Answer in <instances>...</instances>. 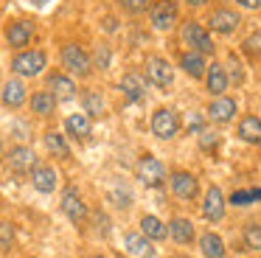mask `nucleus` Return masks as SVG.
<instances>
[{
	"mask_svg": "<svg viewBox=\"0 0 261 258\" xmlns=\"http://www.w3.org/2000/svg\"><path fill=\"white\" fill-rule=\"evenodd\" d=\"M180 39L182 45H188V50H197V54L208 56V59H216V42H214V34L205 22L199 20H182L180 22Z\"/></svg>",
	"mask_w": 261,
	"mask_h": 258,
	"instance_id": "obj_1",
	"label": "nucleus"
},
{
	"mask_svg": "<svg viewBox=\"0 0 261 258\" xmlns=\"http://www.w3.org/2000/svg\"><path fill=\"white\" fill-rule=\"evenodd\" d=\"M59 62H62V70L70 73L73 79H90L93 76V56L85 45L79 42H65L59 50Z\"/></svg>",
	"mask_w": 261,
	"mask_h": 258,
	"instance_id": "obj_2",
	"label": "nucleus"
},
{
	"mask_svg": "<svg viewBox=\"0 0 261 258\" xmlns=\"http://www.w3.org/2000/svg\"><path fill=\"white\" fill-rule=\"evenodd\" d=\"M14 76L20 79H37L45 73L48 67V50L45 48H25V50H14L12 62H9Z\"/></svg>",
	"mask_w": 261,
	"mask_h": 258,
	"instance_id": "obj_3",
	"label": "nucleus"
},
{
	"mask_svg": "<svg viewBox=\"0 0 261 258\" xmlns=\"http://www.w3.org/2000/svg\"><path fill=\"white\" fill-rule=\"evenodd\" d=\"M149 25L160 34H171L180 25V3L177 0H154L149 9Z\"/></svg>",
	"mask_w": 261,
	"mask_h": 258,
	"instance_id": "obj_4",
	"label": "nucleus"
},
{
	"mask_svg": "<svg viewBox=\"0 0 261 258\" xmlns=\"http://www.w3.org/2000/svg\"><path fill=\"white\" fill-rule=\"evenodd\" d=\"M143 76H146V82L152 84V87L169 90L171 84H174V67H171V62L166 59V56L149 54L146 56V65H143Z\"/></svg>",
	"mask_w": 261,
	"mask_h": 258,
	"instance_id": "obj_5",
	"label": "nucleus"
},
{
	"mask_svg": "<svg viewBox=\"0 0 261 258\" xmlns=\"http://www.w3.org/2000/svg\"><path fill=\"white\" fill-rule=\"evenodd\" d=\"M34 37H37V25H34L31 20H25V17L9 20L6 28H3V39H6V45H9L12 50H25V48H31Z\"/></svg>",
	"mask_w": 261,
	"mask_h": 258,
	"instance_id": "obj_6",
	"label": "nucleus"
},
{
	"mask_svg": "<svg viewBox=\"0 0 261 258\" xmlns=\"http://www.w3.org/2000/svg\"><path fill=\"white\" fill-rule=\"evenodd\" d=\"M180 126H182V121H180V112L174 107H158L152 112V118H149V129L160 140H171L180 132Z\"/></svg>",
	"mask_w": 261,
	"mask_h": 258,
	"instance_id": "obj_7",
	"label": "nucleus"
},
{
	"mask_svg": "<svg viewBox=\"0 0 261 258\" xmlns=\"http://www.w3.org/2000/svg\"><path fill=\"white\" fill-rule=\"evenodd\" d=\"M208 28L214 34H219V37H230V34H236L239 28H242V14H239L236 9H230V6H216V9L208 11Z\"/></svg>",
	"mask_w": 261,
	"mask_h": 258,
	"instance_id": "obj_8",
	"label": "nucleus"
},
{
	"mask_svg": "<svg viewBox=\"0 0 261 258\" xmlns=\"http://www.w3.org/2000/svg\"><path fill=\"white\" fill-rule=\"evenodd\" d=\"M0 104L6 107V110H20V107L29 104V84H25V79L12 73L3 82V87H0Z\"/></svg>",
	"mask_w": 261,
	"mask_h": 258,
	"instance_id": "obj_9",
	"label": "nucleus"
},
{
	"mask_svg": "<svg viewBox=\"0 0 261 258\" xmlns=\"http://www.w3.org/2000/svg\"><path fill=\"white\" fill-rule=\"evenodd\" d=\"M59 208H62L65 216H68L73 224H79V227L87 222V205H85L82 191L76 188V185H68V188L62 191V196H59Z\"/></svg>",
	"mask_w": 261,
	"mask_h": 258,
	"instance_id": "obj_10",
	"label": "nucleus"
},
{
	"mask_svg": "<svg viewBox=\"0 0 261 258\" xmlns=\"http://www.w3.org/2000/svg\"><path fill=\"white\" fill-rule=\"evenodd\" d=\"M169 188H171V194H174L177 199L194 202L199 196V179H197V174L177 168V171H171V177H169Z\"/></svg>",
	"mask_w": 261,
	"mask_h": 258,
	"instance_id": "obj_11",
	"label": "nucleus"
},
{
	"mask_svg": "<svg viewBox=\"0 0 261 258\" xmlns=\"http://www.w3.org/2000/svg\"><path fill=\"white\" fill-rule=\"evenodd\" d=\"M135 177L141 179L143 185H149V188H158L166 179V168L154 154H143V157H138V163H135Z\"/></svg>",
	"mask_w": 261,
	"mask_h": 258,
	"instance_id": "obj_12",
	"label": "nucleus"
},
{
	"mask_svg": "<svg viewBox=\"0 0 261 258\" xmlns=\"http://www.w3.org/2000/svg\"><path fill=\"white\" fill-rule=\"evenodd\" d=\"M236 112H239V101L233 98V95H216V98H211L205 115H208L211 123L225 126V123H230L233 118H236Z\"/></svg>",
	"mask_w": 261,
	"mask_h": 258,
	"instance_id": "obj_13",
	"label": "nucleus"
},
{
	"mask_svg": "<svg viewBox=\"0 0 261 258\" xmlns=\"http://www.w3.org/2000/svg\"><path fill=\"white\" fill-rule=\"evenodd\" d=\"M45 87L51 90L59 101H73L76 95H79V84H76V79L70 76V73H65V70L48 73V76H45Z\"/></svg>",
	"mask_w": 261,
	"mask_h": 258,
	"instance_id": "obj_14",
	"label": "nucleus"
},
{
	"mask_svg": "<svg viewBox=\"0 0 261 258\" xmlns=\"http://www.w3.org/2000/svg\"><path fill=\"white\" fill-rule=\"evenodd\" d=\"M177 67H182L188 79L194 82H205V73H208V56L197 54V50H180L177 54Z\"/></svg>",
	"mask_w": 261,
	"mask_h": 258,
	"instance_id": "obj_15",
	"label": "nucleus"
},
{
	"mask_svg": "<svg viewBox=\"0 0 261 258\" xmlns=\"http://www.w3.org/2000/svg\"><path fill=\"white\" fill-rule=\"evenodd\" d=\"M227 87H230V79H227L225 62L211 59L208 62V73H205V90L211 93V98H216V95H225Z\"/></svg>",
	"mask_w": 261,
	"mask_h": 258,
	"instance_id": "obj_16",
	"label": "nucleus"
},
{
	"mask_svg": "<svg viewBox=\"0 0 261 258\" xmlns=\"http://www.w3.org/2000/svg\"><path fill=\"white\" fill-rule=\"evenodd\" d=\"M121 90H124V95H126V101H129V104H138V101L146 98L149 82H146V76H143V73L126 70L124 76H121Z\"/></svg>",
	"mask_w": 261,
	"mask_h": 258,
	"instance_id": "obj_17",
	"label": "nucleus"
},
{
	"mask_svg": "<svg viewBox=\"0 0 261 258\" xmlns=\"http://www.w3.org/2000/svg\"><path fill=\"white\" fill-rule=\"evenodd\" d=\"M29 107L37 118H54L57 115V107H59V98L48 87H42V90H34L29 95Z\"/></svg>",
	"mask_w": 261,
	"mask_h": 258,
	"instance_id": "obj_18",
	"label": "nucleus"
},
{
	"mask_svg": "<svg viewBox=\"0 0 261 258\" xmlns=\"http://www.w3.org/2000/svg\"><path fill=\"white\" fill-rule=\"evenodd\" d=\"M225 208H227L225 194L219 191V185H211L205 191V199H202V216L208 222H222L225 219Z\"/></svg>",
	"mask_w": 261,
	"mask_h": 258,
	"instance_id": "obj_19",
	"label": "nucleus"
},
{
	"mask_svg": "<svg viewBox=\"0 0 261 258\" xmlns=\"http://www.w3.org/2000/svg\"><path fill=\"white\" fill-rule=\"evenodd\" d=\"M6 163H9V168L17 171V174H31L40 166V163H37V151L31 149V146H14V149L9 151Z\"/></svg>",
	"mask_w": 261,
	"mask_h": 258,
	"instance_id": "obj_20",
	"label": "nucleus"
},
{
	"mask_svg": "<svg viewBox=\"0 0 261 258\" xmlns=\"http://www.w3.org/2000/svg\"><path fill=\"white\" fill-rule=\"evenodd\" d=\"M65 135L73 140H90L93 135V118L87 115V112H70L68 118H65Z\"/></svg>",
	"mask_w": 261,
	"mask_h": 258,
	"instance_id": "obj_21",
	"label": "nucleus"
},
{
	"mask_svg": "<svg viewBox=\"0 0 261 258\" xmlns=\"http://www.w3.org/2000/svg\"><path fill=\"white\" fill-rule=\"evenodd\" d=\"M236 135H239V140H244L250 146H261V118L253 115V112L242 115L239 118V126H236Z\"/></svg>",
	"mask_w": 261,
	"mask_h": 258,
	"instance_id": "obj_22",
	"label": "nucleus"
},
{
	"mask_svg": "<svg viewBox=\"0 0 261 258\" xmlns=\"http://www.w3.org/2000/svg\"><path fill=\"white\" fill-rule=\"evenodd\" d=\"M169 236H171V241H177V244L186 247V244H194V239H197V227H194V222L186 219V216H171Z\"/></svg>",
	"mask_w": 261,
	"mask_h": 258,
	"instance_id": "obj_23",
	"label": "nucleus"
},
{
	"mask_svg": "<svg viewBox=\"0 0 261 258\" xmlns=\"http://www.w3.org/2000/svg\"><path fill=\"white\" fill-rule=\"evenodd\" d=\"M82 98V112H87L90 118H104L107 115V101H104V95L98 93L96 87H85L79 93Z\"/></svg>",
	"mask_w": 261,
	"mask_h": 258,
	"instance_id": "obj_24",
	"label": "nucleus"
},
{
	"mask_svg": "<svg viewBox=\"0 0 261 258\" xmlns=\"http://www.w3.org/2000/svg\"><path fill=\"white\" fill-rule=\"evenodd\" d=\"M31 185H34L40 194H54L59 185V174L54 166H37L34 171H31Z\"/></svg>",
	"mask_w": 261,
	"mask_h": 258,
	"instance_id": "obj_25",
	"label": "nucleus"
},
{
	"mask_svg": "<svg viewBox=\"0 0 261 258\" xmlns=\"http://www.w3.org/2000/svg\"><path fill=\"white\" fill-rule=\"evenodd\" d=\"M124 252L132 258H152V252H154L152 239L143 233H126L124 236Z\"/></svg>",
	"mask_w": 261,
	"mask_h": 258,
	"instance_id": "obj_26",
	"label": "nucleus"
},
{
	"mask_svg": "<svg viewBox=\"0 0 261 258\" xmlns=\"http://www.w3.org/2000/svg\"><path fill=\"white\" fill-rule=\"evenodd\" d=\"M42 140H45V149L51 151L54 157H59V160H70L68 135H62L59 129H48V132L42 135Z\"/></svg>",
	"mask_w": 261,
	"mask_h": 258,
	"instance_id": "obj_27",
	"label": "nucleus"
},
{
	"mask_svg": "<svg viewBox=\"0 0 261 258\" xmlns=\"http://www.w3.org/2000/svg\"><path fill=\"white\" fill-rule=\"evenodd\" d=\"M199 250H202L205 258H225V241H222L219 233L208 230V233L199 236Z\"/></svg>",
	"mask_w": 261,
	"mask_h": 258,
	"instance_id": "obj_28",
	"label": "nucleus"
},
{
	"mask_svg": "<svg viewBox=\"0 0 261 258\" xmlns=\"http://www.w3.org/2000/svg\"><path fill=\"white\" fill-rule=\"evenodd\" d=\"M141 233L143 236H149L152 241H163V239H169V224H163L158 216H141Z\"/></svg>",
	"mask_w": 261,
	"mask_h": 258,
	"instance_id": "obj_29",
	"label": "nucleus"
},
{
	"mask_svg": "<svg viewBox=\"0 0 261 258\" xmlns=\"http://www.w3.org/2000/svg\"><path fill=\"white\" fill-rule=\"evenodd\" d=\"M225 67H227V79H230V84L242 87L244 79H247V73H244V62L239 59V54H230V56H227Z\"/></svg>",
	"mask_w": 261,
	"mask_h": 258,
	"instance_id": "obj_30",
	"label": "nucleus"
},
{
	"mask_svg": "<svg viewBox=\"0 0 261 258\" xmlns=\"http://www.w3.org/2000/svg\"><path fill=\"white\" fill-rule=\"evenodd\" d=\"M244 250H261V222H247L242 230Z\"/></svg>",
	"mask_w": 261,
	"mask_h": 258,
	"instance_id": "obj_31",
	"label": "nucleus"
},
{
	"mask_svg": "<svg viewBox=\"0 0 261 258\" xmlns=\"http://www.w3.org/2000/svg\"><path fill=\"white\" fill-rule=\"evenodd\" d=\"M115 3H118V9L124 11V14L138 17V14H149L154 0H115Z\"/></svg>",
	"mask_w": 261,
	"mask_h": 258,
	"instance_id": "obj_32",
	"label": "nucleus"
},
{
	"mask_svg": "<svg viewBox=\"0 0 261 258\" xmlns=\"http://www.w3.org/2000/svg\"><path fill=\"white\" fill-rule=\"evenodd\" d=\"M110 62H113V50H110L107 42H98L96 45V54H93V67L98 73H107L110 70Z\"/></svg>",
	"mask_w": 261,
	"mask_h": 258,
	"instance_id": "obj_33",
	"label": "nucleus"
},
{
	"mask_svg": "<svg viewBox=\"0 0 261 258\" xmlns=\"http://www.w3.org/2000/svg\"><path fill=\"white\" fill-rule=\"evenodd\" d=\"M107 196H110V202H113L115 208H121V211L132 205V194H129V188H124V185H113Z\"/></svg>",
	"mask_w": 261,
	"mask_h": 258,
	"instance_id": "obj_34",
	"label": "nucleus"
},
{
	"mask_svg": "<svg viewBox=\"0 0 261 258\" xmlns=\"http://www.w3.org/2000/svg\"><path fill=\"white\" fill-rule=\"evenodd\" d=\"M242 50L247 56H253V59H261V31H253L250 37H244Z\"/></svg>",
	"mask_w": 261,
	"mask_h": 258,
	"instance_id": "obj_35",
	"label": "nucleus"
},
{
	"mask_svg": "<svg viewBox=\"0 0 261 258\" xmlns=\"http://www.w3.org/2000/svg\"><path fill=\"white\" fill-rule=\"evenodd\" d=\"M14 244V224L12 222H0V250H12Z\"/></svg>",
	"mask_w": 261,
	"mask_h": 258,
	"instance_id": "obj_36",
	"label": "nucleus"
},
{
	"mask_svg": "<svg viewBox=\"0 0 261 258\" xmlns=\"http://www.w3.org/2000/svg\"><path fill=\"white\" fill-rule=\"evenodd\" d=\"M199 146H202L205 151H214L216 146H219V135L211 132V129H202V132H199Z\"/></svg>",
	"mask_w": 261,
	"mask_h": 258,
	"instance_id": "obj_37",
	"label": "nucleus"
},
{
	"mask_svg": "<svg viewBox=\"0 0 261 258\" xmlns=\"http://www.w3.org/2000/svg\"><path fill=\"white\" fill-rule=\"evenodd\" d=\"M227 202L236 205V208H247V205H253L255 199H253V191H233V196Z\"/></svg>",
	"mask_w": 261,
	"mask_h": 258,
	"instance_id": "obj_38",
	"label": "nucleus"
},
{
	"mask_svg": "<svg viewBox=\"0 0 261 258\" xmlns=\"http://www.w3.org/2000/svg\"><path fill=\"white\" fill-rule=\"evenodd\" d=\"M205 123H208V115H199V112H197V115H191V121H188V132L199 135L205 129Z\"/></svg>",
	"mask_w": 261,
	"mask_h": 258,
	"instance_id": "obj_39",
	"label": "nucleus"
},
{
	"mask_svg": "<svg viewBox=\"0 0 261 258\" xmlns=\"http://www.w3.org/2000/svg\"><path fill=\"white\" fill-rule=\"evenodd\" d=\"M233 3H236L239 9H244V11H258L261 9V0H233Z\"/></svg>",
	"mask_w": 261,
	"mask_h": 258,
	"instance_id": "obj_40",
	"label": "nucleus"
},
{
	"mask_svg": "<svg viewBox=\"0 0 261 258\" xmlns=\"http://www.w3.org/2000/svg\"><path fill=\"white\" fill-rule=\"evenodd\" d=\"M93 219H96V224H98V233H104V236H107V233H110V219L104 216L101 211H98V213H96V216H93Z\"/></svg>",
	"mask_w": 261,
	"mask_h": 258,
	"instance_id": "obj_41",
	"label": "nucleus"
},
{
	"mask_svg": "<svg viewBox=\"0 0 261 258\" xmlns=\"http://www.w3.org/2000/svg\"><path fill=\"white\" fill-rule=\"evenodd\" d=\"M182 3H186L188 9H202V6H208L211 0H182Z\"/></svg>",
	"mask_w": 261,
	"mask_h": 258,
	"instance_id": "obj_42",
	"label": "nucleus"
},
{
	"mask_svg": "<svg viewBox=\"0 0 261 258\" xmlns=\"http://www.w3.org/2000/svg\"><path fill=\"white\" fill-rule=\"evenodd\" d=\"M250 191H253V199L261 202V188H250Z\"/></svg>",
	"mask_w": 261,
	"mask_h": 258,
	"instance_id": "obj_43",
	"label": "nucleus"
},
{
	"mask_svg": "<svg viewBox=\"0 0 261 258\" xmlns=\"http://www.w3.org/2000/svg\"><path fill=\"white\" fill-rule=\"evenodd\" d=\"M34 3H37V6H45V3H48V0H34Z\"/></svg>",
	"mask_w": 261,
	"mask_h": 258,
	"instance_id": "obj_44",
	"label": "nucleus"
},
{
	"mask_svg": "<svg viewBox=\"0 0 261 258\" xmlns=\"http://www.w3.org/2000/svg\"><path fill=\"white\" fill-rule=\"evenodd\" d=\"M93 258H107V255H93Z\"/></svg>",
	"mask_w": 261,
	"mask_h": 258,
	"instance_id": "obj_45",
	"label": "nucleus"
},
{
	"mask_svg": "<svg viewBox=\"0 0 261 258\" xmlns=\"http://www.w3.org/2000/svg\"><path fill=\"white\" fill-rule=\"evenodd\" d=\"M124 258H132V255H124Z\"/></svg>",
	"mask_w": 261,
	"mask_h": 258,
	"instance_id": "obj_46",
	"label": "nucleus"
}]
</instances>
